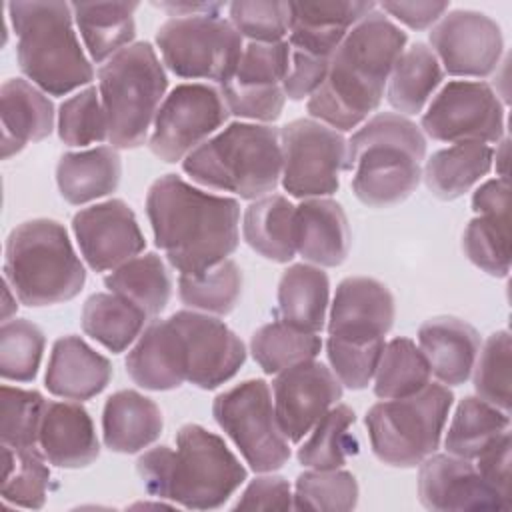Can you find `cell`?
I'll list each match as a JSON object with an SVG mask.
<instances>
[{
  "label": "cell",
  "instance_id": "6da1fadb",
  "mask_svg": "<svg viewBox=\"0 0 512 512\" xmlns=\"http://www.w3.org/2000/svg\"><path fill=\"white\" fill-rule=\"evenodd\" d=\"M146 214L156 246L180 276H200L226 260L240 240L238 200L204 192L176 174L152 182Z\"/></svg>",
  "mask_w": 512,
  "mask_h": 512
},
{
  "label": "cell",
  "instance_id": "7a4b0ae2",
  "mask_svg": "<svg viewBox=\"0 0 512 512\" xmlns=\"http://www.w3.org/2000/svg\"><path fill=\"white\" fill-rule=\"evenodd\" d=\"M406 40V32L382 12L362 18L332 54L322 86L308 98L310 116L338 132L368 120L382 102Z\"/></svg>",
  "mask_w": 512,
  "mask_h": 512
},
{
  "label": "cell",
  "instance_id": "3957f363",
  "mask_svg": "<svg viewBox=\"0 0 512 512\" xmlns=\"http://www.w3.org/2000/svg\"><path fill=\"white\" fill-rule=\"evenodd\" d=\"M146 490L190 510H214L244 484L246 468L226 442L198 424H184L176 448L156 446L136 462Z\"/></svg>",
  "mask_w": 512,
  "mask_h": 512
},
{
  "label": "cell",
  "instance_id": "277c9868",
  "mask_svg": "<svg viewBox=\"0 0 512 512\" xmlns=\"http://www.w3.org/2000/svg\"><path fill=\"white\" fill-rule=\"evenodd\" d=\"M426 138L402 114L380 112L348 140L344 170L352 172L356 198L372 208L404 202L420 184Z\"/></svg>",
  "mask_w": 512,
  "mask_h": 512
},
{
  "label": "cell",
  "instance_id": "5b68a950",
  "mask_svg": "<svg viewBox=\"0 0 512 512\" xmlns=\"http://www.w3.org/2000/svg\"><path fill=\"white\" fill-rule=\"evenodd\" d=\"M8 14L18 36V66L42 92L64 96L94 78L72 28V4L66 2H10Z\"/></svg>",
  "mask_w": 512,
  "mask_h": 512
},
{
  "label": "cell",
  "instance_id": "8992f818",
  "mask_svg": "<svg viewBox=\"0 0 512 512\" xmlns=\"http://www.w3.org/2000/svg\"><path fill=\"white\" fill-rule=\"evenodd\" d=\"M182 168L206 188L258 200L282 178L280 132L268 124L232 122L192 150Z\"/></svg>",
  "mask_w": 512,
  "mask_h": 512
},
{
  "label": "cell",
  "instance_id": "52a82bcc",
  "mask_svg": "<svg viewBox=\"0 0 512 512\" xmlns=\"http://www.w3.org/2000/svg\"><path fill=\"white\" fill-rule=\"evenodd\" d=\"M4 280L26 306L72 300L86 282L66 228L58 220L34 218L18 224L4 252Z\"/></svg>",
  "mask_w": 512,
  "mask_h": 512
},
{
  "label": "cell",
  "instance_id": "ba28073f",
  "mask_svg": "<svg viewBox=\"0 0 512 512\" xmlns=\"http://www.w3.org/2000/svg\"><path fill=\"white\" fill-rule=\"evenodd\" d=\"M166 88V72L148 42L130 44L100 66L98 92L114 148L144 144Z\"/></svg>",
  "mask_w": 512,
  "mask_h": 512
},
{
  "label": "cell",
  "instance_id": "9c48e42d",
  "mask_svg": "<svg viewBox=\"0 0 512 512\" xmlns=\"http://www.w3.org/2000/svg\"><path fill=\"white\" fill-rule=\"evenodd\" d=\"M454 396L444 384H426L420 392L382 400L366 414L374 456L398 468H412L440 446Z\"/></svg>",
  "mask_w": 512,
  "mask_h": 512
},
{
  "label": "cell",
  "instance_id": "30bf717a",
  "mask_svg": "<svg viewBox=\"0 0 512 512\" xmlns=\"http://www.w3.org/2000/svg\"><path fill=\"white\" fill-rule=\"evenodd\" d=\"M164 64L180 78L228 82L240 62L242 34L220 16H180L156 32Z\"/></svg>",
  "mask_w": 512,
  "mask_h": 512
},
{
  "label": "cell",
  "instance_id": "8fae6325",
  "mask_svg": "<svg viewBox=\"0 0 512 512\" xmlns=\"http://www.w3.org/2000/svg\"><path fill=\"white\" fill-rule=\"evenodd\" d=\"M212 414L252 470L274 472L288 462L290 444L278 424L270 386L264 380H244L218 394Z\"/></svg>",
  "mask_w": 512,
  "mask_h": 512
},
{
  "label": "cell",
  "instance_id": "7c38bea8",
  "mask_svg": "<svg viewBox=\"0 0 512 512\" xmlns=\"http://www.w3.org/2000/svg\"><path fill=\"white\" fill-rule=\"evenodd\" d=\"M282 186L294 198H320L338 190L346 164L344 136L314 120L298 118L282 126Z\"/></svg>",
  "mask_w": 512,
  "mask_h": 512
},
{
  "label": "cell",
  "instance_id": "4fadbf2b",
  "mask_svg": "<svg viewBox=\"0 0 512 512\" xmlns=\"http://www.w3.org/2000/svg\"><path fill=\"white\" fill-rule=\"evenodd\" d=\"M230 112L214 86L192 82L178 84L160 104L148 146L152 154L168 164L184 160L208 140Z\"/></svg>",
  "mask_w": 512,
  "mask_h": 512
},
{
  "label": "cell",
  "instance_id": "5bb4252c",
  "mask_svg": "<svg viewBox=\"0 0 512 512\" xmlns=\"http://www.w3.org/2000/svg\"><path fill=\"white\" fill-rule=\"evenodd\" d=\"M422 130L440 142H500L504 106L498 94L480 80H452L422 114Z\"/></svg>",
  "mask_w": 512,
  "mask_h": 512
},
{
  "label": "cell",
  "instance_id": "9a60e30c",
  "mask_svg": "<svg viewBox=\"0 0 512 512\" xmlns=\"http://www.w3.org/2000/svg\"><path fill=\"white\" fill-rule=\"evenodd\" d=\"M430 44L448 74L486 78L500 64L504 38L490 16L476 10H452L432 28Z\"/></svg>",
  "mask_w": 512,
  "mask_h": 512
},
{
  "label": "cell",
  "instance_id": "2e32d148",
  "mask_svg": "<svg viewBox=\"0 0 512 512\" xmlns=\"http://www.w3.org/2000/svg\"><path fill=\"white\" fill-rule=\"evenodd\" d=\"M176 326L186 360V380L212 390L228 382L244 364L242 340L218 318L206 312L180 310L170 316Z\"/></svg>",
  "mask_w": 512,
  "mask_h": 512
},
{
  "label": "cell",
  "instance_id": "e0dca14e",
  "mask_svg": "<svg viewBox=\"0 0 512 512\" xmlns=\"http://www.w3.org/2000/svg\"><path fill=\"white\" fill-rule=\"evenodd\" d=\"M274 410L288 442H300L314 424L342 398L336 374L316 360H306L272 380Z\"/></svg>",
  "mask_w": 512,
  "mask_h": 512
},
{
  "label": "cell",
  "instance_id": "ac0fdd59",
  "mask_svg": "<svg viewBox=\"0 0 512 512\" xmlns=\"http://www.w3.org/2000/svg\"><path fill=\"white\" fill-rule=\"evenodd\" d=\"M72 230L84 260L94 272L114 270L146 246L132 208L120 198L78 210L72 218Z\"/></svg>",
  "mask_w": 512,
  "mask_h": 512
},
{
  "label": "cell",
  "instance_id": "d6986e66",
  "mask_svg": "<svg viewBox=\"0 0 512 512\" xmlns=\"http://www.w3.org/2000/svg\"><path fill=\"white\" fill-rule=\"evenodd\" d=\"M418 496L428 510H510L468 458L448 452L420 462Z\"/></svg>",
  "mask_w": 512,
  "mask_h": 512
},
{
  "label": "cell",
  "instance_id": "ffe728a7",
  "mask_svg": "<svg viewBox=\"0 0 512 512\" xmlns=\"http://www.w3.org/2000/svg\"><path fill=\"white\" fill-rule=\"evenodd\" d=\"M394 316V296L386 284L368 276H350L336 288L328 336L346 342L384 340Z\"/></svg>",
  "mask_w": 512,
  "mask_h": 512
},
{
  "label": "cell",
  "instance_id": "44dd1931",
  "mask_svg": "<svg viewBox=\"0 0 512 512\" xmlns=\"http://www.w3.org/2000/svg\"><path fill=\"white\" fill-rule=\"evenodd\" d=\"M374 2H290V48L332 58L346 34L370 12Z\"/></svg>",
  "mask_w": 512,
  "mask_h": 512
},
{
  "label": "cell",
  "instance_id": "7402d4cb",
  "mask_svg": "<svg viewBox=\"0 0 512 512\" xmlns=\"http://www.w3.org/2000/svg\"><path fill=\"white\" fill-rule=\"evenodd\" d=\"M350 226L344 208L330 198H306L294 212L296 252L324 268L340 266L350 252Z\"/></svg>",
  "mask_w": 512,
  "mask_h": 512
},
{
  "label": "cell",
  "instance_id": "603a6c76",
  "mask_svg": "<svg viewBox=\"0 0 512 512\" xmlns=\"http://www.w3.org/2000/svg\"><path fill=\"white\" fill-rule=\"evenodd\" d=\"M38 444L46 460L60 468H84L100 454L92 418L74 402H46Z\"/></svg>",
  "mask_w": 512,
  "mask_h": 512
},
{
  "label": "cell",
  "instance_id": "cb8c5ba5",
  "mask_svg": "<svg viewBox=\"0 0 512 512\" xmlns=\"http://www.w3.org/2000/svg\"><path fill=\"white\" fill-rule=\"evenodd\" d=\"M110 378V360L80 336L68 334L54 342L46 368V388L50 394L82 402L100 394Z\"/></svg>",
  "mask_w": 512,
  "mask_h": 512
},
{
  "label": "cell",
  "instance_id": "d4e9b609",
  "mask_svg": "<svg viewBox=\"0 0 512 512\" xmlns=\"http://www.w3.org/2000/svg\"><path fill=\"white\" fill-rule=\"evenodd\" d=\"M126 372L146 390H174L186 380V360L176 326L166 320L150 322L128 352Z\"/></svg>",
  "mask_w": 512,
  "mask_h": 512
},
{
  "label": "cell",
  "instance_id": "484cf974",
  "mask_svg": "<svg viewBox=\"0 0 512 512\" xmlns=\"http://www.w3.org/2000/svg\"><path fill=\"white\" fill-rule=\"evenodd\" d=\"M418 344L432 374L448 386L464 384L480 352V334L454 316H436L418 328Z\"/></svg>",
  "mask_w": 512,
  "mask_h": 512
},
{
  "label": "cell",
  "instance_id": "4316f807",
  "mask_svg": "<svg viewBox=\"0 0 512 512\" xmlns=\"http://www.w3.org/2000/svg\"><path fill=\"white\" fill-rule=\"evenodd\" d=\"M2 102V158H10L26 144L44 140L54 128V106L46 92L22 78H10L0 88Z\"/></svg>",
  "mask_w": 512,
  "mask_h": 512
},
{
  "label": "cell",
  "instance_id": "83f0119b",
  "mask_svg": "<svg viewBox=\"0 0 512 512\" xmlns=\"http://www.w3.org/2000/svg\"><path fill=\"white\" fill-rule=\"evenodd\" d=\"M162 412L158 404L136 392H114L102 412L104 444L112 452L134 454L148 448L162 434Z\"/></svg>",
  "mask_w": 512,
  "mask_h": 512
},
{
  "label": "cell",
  "instance_id": "f1b7e54d",
  "mask_svg": "<svg viewBox=\"0 0 512 512\" xmlns=\"http://www.w3.org/2000/svg\"><path fill=\"white\" fill-rule=\"evenodd\" d=\"M122 162L114 146L66 152L56 166V182L68 204H86L114 192L120 184Z\"/></svg>",
  "mask_w": 512,
  "mask_h": 512
},
{
  "label": "cell",
  "instance_id": "f546056e",
  "mask_svg": "<svg viewBox=\"0 0 512 512\" xmlns=\"http://www.w3.org/2000/svg\"><path fill=\"white\" fill-rule=\"evenodd\" d=\"M494 162V150L484 142H456L434 152L424 166V182L440 200H454L482 180Z\"/></svg>",
  "mask_w": 512,
  "mask_h": 512
},
{
  "label": "cell",
  "instance_id": "4dcf8cb0",
  "mask_svg": "<svg viewBox=\"0 0 512 512\" xmlns=\"http://www.w3.org/2000/svg\"><path fill=\"white\" fill-rule=\"evenodd\" d=\"M138 2H74L72 14L84 46L94 62L110 60L130 46Z\"/></svg>",
  "mask_w": 512,
  "mask_h": 512
},
{
  "label": "cell",
  "instance_id": "1f68e13d",
  "mask_svg": "<svg viewBox=\"0 0 512 512\" xmlns=\"http://www.w3.org/2000/svg\"><path fill=\"white\" fill-rule=\"evenodd\" d=\"M330 302V280L320 266L292 264L278 284V312L282 322L318 332L324 326Z\"/></svg>",
  "mask_w": 512,
  "mask_h": 512
},
{
  "label": "cell",
  "instance_id": "d6a6232c",
  "mask_svg": "<svg viewBox=\"0 0 512 512\" xmlns=\"http://www.w3.org/2000/svg\"><path fill=\"white\" fill-rule=\"evenodd\" d=\"M294 212L296 206L282 194L258 198L244 212V240L272 262H290L296 254Z\"/></svg>",
  "mask_w": 512,
  "mask_h": 512
},
{
  "label": "cell",
  "instance_id": "836d02e7",
  "mask_svg": "<svg viewBox=\"0 0 512 512\" xmlns=\"http://www.w3.org/2000/svg\"><path fill=\"white\" fill-rule=\"evenodd\" d=\"M444 78V70L424 42L404 48L386 84V98L394 110L412 116L422 112Z\"/></svg>",
  "mask_w": 512,
  "mask_h": 512
},
{
  "label": "cell",
  "instance_id": "e575fe53",
  "mask_svg": "<svg viewBox=\"0 0 512 512\" xmlns=\"http://www.w3.org/2000/svg\"><path fill=\"white\" fill-rule=\"evenodd\" d=\"M148 314L114 292L92 294L82 308V330L110 352H124L144 332Z\"/></svg>",
  "mask_w": 512,
  "mask_h": 512
},
{
  "label": "cell",
  "instance_id": "d590c367",
  "mask_svg": "<svg viewBox=\"0 0 512 512\" xmlns=\"http://www.w3.org/2000/svg\"><path fill=\"white\" fill-rule=\"evenodd\" d=\"M104 284L110 292L130 300L140 310L150 316L160 314L172 294V276L164 260L148 252L144 256H134L122 266L114 268Z\"/></svg>",
  "mask_w": 512,
  "mask_h": 512
},
{
  "label": "cell",
  "instance_id": "8d00e7d4",
  "mask_svg": "<svg viewBox=\"0 0 512 512\" xmlns=\"http://www.w3.org/2000/svg\"><path fill=\"white\" fill-rule=\"evenodd\" d=\"M510 430V414L478 396H466L456 406L444 448L448 454L474 460L500 434Z\"/></svg>",
  "mask_w": 512,
  "mask_h": 512
},
{
  "label": "cell",
  "instance_id": "74e56055",
  "mask_svg": "<svg viewBox=\"0 0 512 512\" xmlns=\"http://www.w3.org/2000/svg\"><path fill=\"white\" fill-rule=\"evenodd\" d=\"M356 414L346 404H334L308 432V438L298 448V462L314 470L342 468L350 454H356V440L350 426Z\"/></svg>",
  "mask_w": 512,
  "mask_h": 512
},
{
  "label": "cell",
  "instance_id": "f35d334b",
  "mask_svg": "<svg viewBox=\"0 0 512 512\" xmlns=\"http://www.w3.org/2000/svg\"><path fill=\"white\" fill-rule=\"evenodd\" d=\"M430 376L432 370L420 346L400 336L384 344L374 374V394L382 400L404 398L430 384Z\"/></svg>",
  "mask_w": 512,
  "mask_h": 512
},
{
  "label": "cell",
  "instance_id": "ab89813d",
  "mask_svg": "<svg viewBox=\"0 0 512 512\" xmlns=\"http://www.w3.org/2000/svg\"><path fill=\"white\" fill-rule=\"evenodd\" d=\"M322 348L316 332L294 328L282 320L260 326L250 340V352L266 374H278L290 366L314 360Z\"/></svg>",
  "mask_w": 512,
  "mask_h": 512
},
{
  "label": "cell",
  "instance_id": "60d3db41",
  "mask_svg": "<svg viewBox=\"0 0 512 512\" xmlns=\"http://www.w3.org/2000/svg\"><path fill=\"white\" fill-rule=\"evenodd\" d=\"M44 454L30 448L2 444V498L22 508H42L50 484Z\"/></svg>",
  "mask_w": 512,
  "mask_h": 512
},
{
  "label": "cell",
  "instance_id": "b9f144b4",
  "mask_svg": "<svg viewBox=\"0 0 512 512\" xmlns=\"http://www.w3.org/2000/svg\"><path fill=\"white\" fill-rule=\"evenodd\" d=\"M242 292V272L234 260H222L200 276H180V300L206 314H230Z\"/></svg>",
  "mask_w": 512,
  "mask_h": 512
},
{
  "label": "cell",
  "instance_id": "7bdbcfd3",
  "mask_svg": "<svg viewBox=\"0 0 512 512\" xmlns=\"http://www.w3.org/2000/svg\"><path fill=\"white\" fill-rule=\"evenodd\" d=\"M468 260L490 276L510 272V218L508 212H484L472 218L462 236Z\"/></svg>",
  "mask_w": 512,
  "mask_h": 512
},
{
  "label": "cell",
  "instance_id": "ee69618b",
  "mask_svg": "<svg viewBox=\"0 0 512 512\" xmlns=\"http://www.w3.org/2000/svg\"><path fill=\"white\" fill-rule=\"evenodd\" d=\"M358 504V482L346 470H306L294 486V510L348 512Z\"/></svg>",
  "mask_w": 512,
  "mask_h": 512
},
{
  "label": "cell",
  "instance_id": "f6af8a7d",
  "mask_svg": "<svg viewBox=\"0 0 512 512\" xmlns=\"http://www.w3.org/2000/svg\"><path fill=\"white\" fill-rule=\"evenodd\" d=\"M42 330L26 320L12 318L0 328V374L4 380L32 382L38 374L44 352Z\"/></svg>",
  "mask_w": 512,
  "mask_h": 512
},
{
  "label": "cell",
  "instance_id": "bcb514c9",
  "mask_svg": "<svg viewBox=\"0 0 512 512\" xmlns=\"http://www.w3.org/2000/svg\"><path fill=\"white\" fill-rule=\"evenodd\" d=\"M0 394L2 444L12 448L36 446L46 408L44 396L36 390H24L14 386H2Z\"/></svg>",
  "mask_w": 512,
  "mask_h": 512
},
{
  "label": "cell",
  "instance_id": "7dc6e473",
  "mask_svg": "<svg viewBox=\"0 0 512 512\" xmlns=\"http://www.w3.org/2000/svg\"><path fill=\"white\" fill-rule=\"evenodd\" d=\"M58 136L68 146H88L108 140V120L94 86L66 98L58 108Z\"/></svg>",
  "mask_w": 512,
  "mask_h": 512
},
{
  "label": "cell",
  "instance_id": "c3c4849f",
  "mask_svg": "<svg viewBox=\"0 0 512 512\" xmlns=\"http://www.w3.org/2000/svg\"><path fill=\"white\" fill-rule=\"evenodd\" d=\"M510 334L498 330L478 352L474 372V390L478 398L510 414Z\"/></svg>",
  "mask_w": 512,
  "mask_h": 512
},
{
  "label": "cell",
  "instance_id": "681fc988",
  "mask_svg": "<svg viewBox=\"0 0 512 512\" xmlns=\"http://www.w3.org/2000/svg\"><path fill=\"white\" fill-rule=\"evenodd\" d=\"M384 350V340L374 342H346L328 336L326 354L332 372L342 386L350 390H362L370 384L376 374L380 356Z\"/></svg>",
  "mask_w": 512,
  "mask_h": 512
},
{
  "label": "cell",
  "instance_id": "f907efd6",
  "mask_svg": "<svg viewBox=\"0 0 512 512\" xmlns=\"http://www.w3.org/2000/svg\"><path fill=\"white\" fill-rule=\"evenodd\" d=\"M232 26L252 42H282L290 32V2H232L228 6Z\"/></svg>",
  "mask_w": 512,
  "mask_h": 512
},
{
  "label": "cell",
  "instance_id": "816d5d0a",
  "mask_svg": "<svg viewBox=\"0 0 512 512\" xmlns=\"http://www.w3.org/2000/svg\"><path fill=\"white\" fill-rule=\"evenodd\" d=\"M290 62L288 42H250L244 46L238 68L230 80L238 84L276 86L284 82Z\"/></svg>",
  "mask_w": 512,
  "mask_h": 512
},
{
  "label": "cell",
  "instance_id": "f5cc1de1",
  "mask_svg": "<svg viewBox=\"0 0 512 512\" xmlns=\"http://www.w3.org/2000/svg\"><path fill=\"white\" fill-rule=\"evenodd\" d=\"M220 94L230 114L248 118V120H260V122L278 120L286 102V94L280 84L258 86V84H238L234 80H228L220 84Z\"/></svg>",
  "mask_w": 512,
  "mask_h": 512
},
{
  "label": "cell",
  "instance_id": "db71d44e",
  "mask_svg": "<svg viewBox=\"0 0 512 512\" xmlns=\"http://www.w3.org/2000/svg\"><path fill=\"white\" fill-rule=\"evenodd\" d=\"M290 46V44H288ZM330 58L314 56L296 48H290V62L282 82V90L290 100L310 98L326 80Z\"/></svg>",
  "mask_w": 512,
  "mask_h": 512
},
{
  "label": "cell",
  "instance_id": "11a10c76",
  "mask_svg": "<svg viewBox=\"0 0 512 512\" xmlns=\"http://www.w3.org/2000/svg\"><path fill=\"white\" fill-rule=\"evenodd\" d=\"M294 494L282 476H258L240 494L234 510H290Z\"/></svg>",
  "mask_w": 512,
  "mask_h": 512
},
{
  "label": "cell",
  "instance_id": "9f6ffc18",
  "mask_svg": "<svg viewBox=\"0 0 512 512\" xmlns=\"http://www.w3.org/2000/svg\"><path fill=\"white\" fill-rule=\"evenodd\" d=\"M476 470L498 492V496L512 506L510 498V430L500 434L486 450L476 456Z\"/></svg>",
  "mask_w": 512,
  "mask_h": 512
},
{
  "label": "cell",
  "instance_id": "6f0895ef",
  "mask_svg": "<svg viewBox=\"0 0 512 512\" xmlns=\"http://www.w3.org/2000/svg\"><path fill=\"white\" fill-rule=\"evenodd\" d=\"M382 10L414 30H426L448 10V2H384Z\"/></svg>",
  "mask_w": 512,
  "mask_h": 512
},
{
  "label": "cell",
  "instance_id": "680465c9",
  "mask_svg": "<svg viewBox=\"0 0 512 512\" xmlns=\"http://www.w3.org/2000/svg\"><path fill=\"white\" fill-rule=\"evenodd\" d=\"M510 188L508 180L494 178L484 182L472 196V208L476 214L484 212H508Z\"/></svg>",
  "mask_w": 512,
  "mask_h": 512
},
{
  "label": "cell",
  "instance_id": "91938a15",
  "mask_svg": "<svg viewBox=\"0 0 512 512\" xmlns=\"http://www.w3.org/2000/svg\"><path fill=\"white\" fill-rule=\"evenodd\" d=\"M158 8L170 12L174 18L178 16H220L218 12L224 8V4L220 2H164V4H156Z\"/></svg>",
  "mask_w": 512,
  "mask_h": 512
},
{
  "label": "cell",
  "instance_id": "94428289",
  "mask_svg": "<svg viewBox=\"0 0 512 512\" xmlns=\"http://www.w3.org/2000/svg\"><path fill=\"white\" fill-rule=\"evenodd\" d=\"M10 292H12L10 284L4 280V306H2V322L10 320V314H12V312H16V308H18V304H16V298L12 300V298H10Z\"/></svg>",
  "mask_w": 512,
  "mask_h": 512
},
{
  "label": "cell",
  "instance_id": "6125c7cd",
  "mask_svg": "<svg viewBox=\"0 0 512 512\" xmlns=\"http://www.w3.org/2000/svg\"><path fill=\"white\" fill-rule=\"evenodd\" d=\"M506 152H508V140L502 138V140H500V146L496 148V166L500 168V178H504V180H508V178H506V164H508Z\"/></svg>",
  "mask_w": 512,
  "mask_h": 512
}]
</instances>
